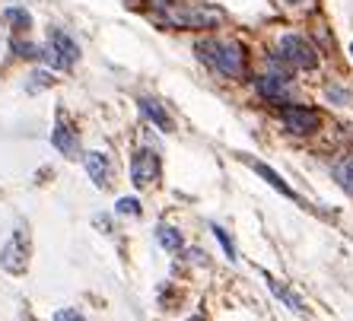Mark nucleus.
I'll list each match as a JSON object with an SVG mask.
<instances>
[{"mask_svg": "<svg viewBox=\"0 0 353 321\" xmlns=\"http://www.w3.org/2000/svg\"><path fill=\"white\" fill-rule=\"evenodd\" d=\"M197 58L204 61L207 67H214L220 76L239 80L245 74V48L239 41H226V39H201L194 45Z\"/></svg>", "mask_w": 353, "mask_h": 321, "instance_id": "nucleus-1", "label": "nucleus"}, {"mask_svg": "<svg viewBox=\"0 0 353 321\" xmlns=\"http://www.w3.org/2000/svg\"><path fill=\"white\" fill-rule=\"evenodd\" d=\"M165 23L179 25V29H210L220 23V10L194 3V0H163L159 3Z\"/></svg>", "mask_w": 353, "mask_h": 321, "instance_id": "nucleus-2", "label": "nucleus"}, {"mask_svg": "<svg viewBox=\"0 0 353 321\" xmlns=\"http://www.w3.org/2000/svg\"><path fill=\"white\" fill-rule=\"evenodd\" d=\"M280 58L290 61L299 70H315L319 67V51L303 39V35H283L280 39Z\"/></svg>", "mask_w": 353, "mask_h": 321, "instance_id": "nucleus-3", "label": "nucleus"}, {"mask_svg": "<svg viewBox=\"0 0 353 321\" xmlns=\"http://www.w3.org/2000/svg\"><path fill=\"white\" fill-rule=\"evenodd\" d=\"M157 178H159V156H157V149L140 147L137 153H134V159H131V181L137 185V188H150Z\"/></svg>", "mask_w": 353, "mask_h": 321, "instance_id": "nucleus-4", "label": "nucleus"}, {"mask_svg": "<svg viewBox=\"0 0 353 321\" xmlns=\"http://www.w3.org/2000/svg\"><path fill=\"white\" fill-rule=\"evenodd\" d=\"M280 121L287 124V131H293V134H312L321 127L319 112L305 105H283L280 108Z\"/></svg>", "mask_w": 353, "mask_h": 321, "instance_id": "nucleus-5", "label": "nucleus"}, {"mask_svg": "<svg viewBox=\"0 0 353 321\" xmlns=\"http://www.w3.org/2000/svg\"><path fill=\"white\" fill-rule=\"evenodd\" d=\"M48 41H51V48H48L51 51V64H54V67H70L77 61V54H80L77 41L70 39L64 29H51Z\"/></svg>", "mask_w": 353, "mask_h": 321, "instance_id": "nucleus-6", "label": "nucleus"}, {"mask_svg": "<svg viewBox=\"0 0 353 321\" xmlns=\"http://www.w3.org/2000/svg\"><path fill=\"white\" fill-rule=\"evenodd\" d=\"M0 264L7 267L10 273H23L26 264H29V255H26V242H23V229L0 248Z\"/></svg>", "mask_w": 353, "mask_h": 321, "instance_id": "nucleus-7", "label": "nucleus"}, {"mask_svg": "<svg viewBox=\"0 0 353 321\" xmlns=\"http://www.w3.org/2000/svg\"><path fill=\"white\" fill-rule=\"evenodd\" d=\"M86 169H90V178H92L96 188H112V181H115V169H112V163H108L105 153H99V149L86 153Z\"/></svg>", "mask_w": 353, "mask_h": 321, "instance_id": "nucleus-8", "label": "nucleus"}, {"mask_svg": "<svg viewBox=\"0 0 353 321\" xmlns=\"http://www.w3.org/2000/svg\"><path fill=\"white\" fill-rule=\"evenodd\" d=\"M51 143H54L67 159H74L77 153H80V147H77V131L67 124V112H58V127L51 131Z\"/></svg>", "mask_w": 353, "mask_h": 321, "instance_id": "nucleus-9", "label": "nucleus"}, {"mask_svg": "<svg viewBox=\"0 0 353 321\" xmlns=\"http://www.w3.org/2000/svg\"><path fill=\"white\" fill-rule=\"evenodd\" d=\"M258 92H261L268 102H290V83L287 76H280V74H264L258 76Z\"/></svg>", "mask_w": 353, "mask_h": 321, "instance_id": "nucleus-10", "label": "nucleus"}, {"mask_svg": "<svg viewBox=\"0 0 353 321\" xmlns=\"http://www.w3.org/2000/svg\"><path fill=\"white\" fill-rule=\"evenodd\" d=\"M140 112L150 118V121L157 124L159 131H172V118H169V112H165L163 105H159L157 99H150V96H143L140 99Z\"/></svg>", "mask_w": 353, "mask_h": 321, "instance_id": "nucleus-11", "label": "nucleus"}, {"mask_svg": "<svg viewBox=\"0 0 353 321\" xmlns=\"http://www.w3.org/2000/svg\"><path fill=\"white\" fill-rule=\"evenodd\" d=\"M252 169H255V172L261 175V178L268 181V185H271V188H277L280 194H283V198H296V194H293V188H290L287 181L280 178V175L274 172V169H268V165H264V163H252Z\"/></svg>", "mask_w": 353, "mask_h": 321, "instance_id": "nucleus-12", "label": "nucleus"}, {"mask_svg": "<svg viewBox=\"0 0 353 321\" xmlns=\"http://www.w3.org/2000/svg\"><path fill=\"white\" fill-rule=\"evenodd\" d=\"M268 287H271V289H274V296H277V299H283V302H287L290 309H293V312H303V299L296 296L293 289H287V287H283V283H277V280H274V277H268Z\"/></svg>", "mask_w": 353, "mask_h": 321, "instance_id": "nucleus-13", "label": "nucleus"}, {"mask_svg": "<svg viewBox=\"0 0 353 321\" xmlns=\"http://www.w3.org/2000/svg\"><path fill=\"white\" fill-rule=\"evenodd\" d=\"M334 178H337V185H341L347 194H353V156L341 159V163L334 165Z\"/></svg>", "mask_w": 353, "mask_h": 321, "instance_id": "nucleus-14", "label": "nucleus"}, {"mask_svg": "<svg viewBox=\"0 0 353 321\" xmlns=\"http://www.w3.org/2000/svg\"><path fill=\"white\" fill-rule=\"evenodd\" d=\"M157 239H159V245L163 248H169V251H179L181 248V232L179 229H172V226H157Z\"/></svg>", "mask_w": 353, "mask_h": 321, "instance_id": "nucleus-15", "label": "nucleus"}, {"mask_svg": "<svg viewBox=\"0 0 353 321\" xmlns=\"http://www.w3.org/2000/svg\"><path fill=\"white\" fill-rule=\"evenodd\" d=\"M7 19H10V23H17L13 29H29V25H32V17H29L26 10H19V7L7 10Z\"/></svg>", "mask_w": 353, "mask_h": 321, "instance_id": "nucleus-16", "label": "nucleus"}, {"mask_svg": "<svg viewBox=\"0 0 353 321\" xmlns=\"http://www.w3.org/2000/svg\"><path fill=\"white\" fill-rule=\"evenodd\" d=\"M115 210H118V214L140 216V204H137V200H134V198H121V200H118V204H115Z\"/></svg>", "mask_w": 353, "mask_h": 321, "instance_id": "nucleus-17", "label": "nucleus"}, {"mask_svg": "<svg viewBox=\"0 0 353 321\" xmlns=\"http://www.w3.org/2000/svg\"><path fill=\"white\" fill-rule=\"evenodd\" d=\"M210 229H214V236H216V239H220L223 251H226V255H230V258H236V248H232V239H230V236H226V232H223L220 226H210Z\"/></svg>", "mask_w": 353, "mask_h": 321, "instance_id": "nucleus-18", "label": "nucleus"}, {"mask_svg": "<svg viewBox=\"0 0 353 321\" xmlns=\"http://www.w3.org/2000/svg\"><path fill=\"white\" fill-rule=\"evenodd\" d=\"M54 321H86V318H83L77 309H58V312H54Z\"/></svg>", "mask_w": 353, "mask_h": 321, "instance_id": "nucleus-19", "label": "nucleus"}, {"mask_svg": "<svg viewBox=\"0 0 353 321\" xmlns=\"http://www.w3.org/2000/svg\"><path fill=\"white\" fill-rule=\"evenodd\" d=\"M287 3H305V0H287Z\"/></svg>", "mask_w": 353, "mask_h": 321, "instance_id": "nucleus-20", "label": "nucleus"}, {"mask_svg": "<svg viewBox=\"0 0 353 321\" xmlns=\"http://www.w3.org/2000/svg\"><path fill=\"white\" fill-rule=\"evenodd\" d=\"M350 51H353V45H350Z\"/></svg>", "mask_w": 353, "mask_h": 321, "instance_id": "nucleus-21", "label": "nucleus"}]
</instances>
